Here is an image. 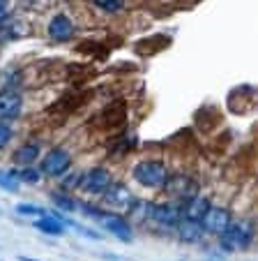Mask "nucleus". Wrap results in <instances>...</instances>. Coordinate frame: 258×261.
Segmentation results:
<instances>
[{
  "instance_id": "18",
  "label": "nucleus",
  "mask_w": 258,
  "mask_h": 261,
  "mask_svg": "<svg viewBox=\"0 0 258 261\" xmlns=\"http://www.w3.org/2000/svg\"><path fill=\"white\" fill-rule=\"evenodd\" d=\"M53 203L58 208H63V211H76V203L78 201H74L72 197H65V194H53Z\"/></svg>"
},
{
  "instance_id": "15",
  "label": "nucleus",
  "mask_w": 258,
  "mask_h": 261,
  "mask_svg": "<svg viewBox=\"0 0 258 261\" xmlns=\"http://www.w3.org/2000/svg\"><path fill=\"white\" fill-rule=\"evenodd\" d=\"M35 227L39 229V231H44V233H49V236H60V233L65 231V224L60 220H55L53 215L51 217H39L37 222H35Z\"/></svg>"
},
{
  "instance_id": "21",
  "label": "nucleus",
  "mask_w": 258,
  "mask_h": 261,
  "mask_svg": "<svg viewBox=\"0 0 258 261\" xmlns=\"http://www.w3.org/2000/svg\"><path fill=\"white\" fill-rule=\"evenodd\" d=\"M16 213H21V215H44V211H42V208L39 206H33V203H19V206H16Z\"/></svg>"
},
{
  "instance_id": "7",
  "label": "nucleus",
  "mask_w": 258,
  "mask_h": 261,
  "mask_svg": "<svg viewBox=\"0 0 258 261\" xmlns=\"http://www.w3.org/2000/svg\"><path fill=\"white\" fill-rule=\"evenodd\" d=\"M111 171H106V169H93L90 173H85V176L81 178V182H78V188H83L88 194H104L108 188H111Z\"/></svg>"
},
{
  "instance_id": "3",
  "label": "nucleus",
  "mask_w": 258,
  "mask_h": 261,
  "mask_svg": "<svg viewBox=\"0 0 258 261\" xmlns=\"http://www.w3.org/2000/svg\"><path fill=\"white\" fill-rule=\"evenodd\" d=\"M166 188V194L178 201H187V199L196 197L198 194V185H196L194 178L189 176H182V173H176V176H168L164 182Z\"/></svg>"
},
{
  "instance_id": "12",
  "label": "nucleus",
  "mask_w": 258,
  "mask_h": 261,
  "mask_svg": "<svg viewBox=\"0 0 258 261\" xmlns=\"http://www.w3.org/2000/svg\"><path fill=\"white\" fill-rule=\"evenodd\" d=\"M178 227V236H180L182 243H198L200 236H203V227H200V222L196 220H187V217H180V222L176 224Z\"/></svg>"
},
{
  "instance_id": "13",
  "label": "nucleus",
  "mask_w": 258,
  "mask_h": 261,
  "mask_svg": "<svg viewBox=\"0 0 258 261\" xmlns=\"http://www.w3.org/2000/svg\"><path fill=\"white\" fill-rule=\"evenodd\" d=\"M182 217H187V220H196V222H200V217L205 215V211L210 208V201L205 197H191V199H187V201H182Z\"/></svg>"
},
{
  "instance_id": "14",
  "label": "nucleus",
  "mask_w": 258,
  "mask_h": 261,
  "mask_svg": "<svg viewBox=\"0 0 258 261\" xmlns=\"http://www.w3.org/2000/svg\"><path fill=\"white\" fill-rule=\"evenodd\" d=\"M37 158H39V146L37 143H25V146L16 148L14 155H12L14 164H21V167H30V164H35Z\"/></svg>"
},
{
  "instance_id": "19",
  "label": "nucleus",
  "mask_w": 258,
  "mask_h": 261,
  "mask_svg": "<svg viewBox=\"0 0 258 261\" xmlns=\"http://www.w3.org/2000/svg\"><path fill=\"white\" fill-rule=\"evenodd\" d=\"M16 176H19V180H23V182H37L39 180V171L35 167H23Z\"/></svg>"
},
{
  "instance_id": "5",
  "label": "nucleus",
  "mask_w": 258,
  "mask_h": 261,
  "mask_svg": "<svg viewBox=\"0 0 258 261\" xmlns=\"http://www.w3.org/2000/svg\"><path fill=\"white\" fill-rule=\"evenodd\" d=\"M95 217H97L99 224H102L108 233L118 236L125 243H132V227H129V220H127V217L118 215V213H97Z\"/></svg>"
},
{
  "instance_id": "25",
  "label": "nucleus",
  "mask_w": 258,
  "mask_h": 261,
  "mask_svg": "<svg viewBox=\"0 0 258 261\" xmlns=\"http://www.w3.org/2000/svg\"><path fill=\"white\" fill-rule=\"evenodd\" d=\"M0 3H5V0H0Z\"/></svg>"
},
{
  "instance_id": "4",
  "label": "nucleus",
  "mask_w": 258,
  "mask_h": 261,
  "mask_svg": "<svg viewBox=\"0 0 258 261\" xmlns=\"http://www.w3.org/2000/svg\"><path fill=\"white\" fill-rule=\"evenodd\" d=\"M231 213L228 208H219V206H210L208 211H205V215L200 217V227H203V231L208 233H214V236H221V233L228 229L231 224Z\"/></svg>"
},
{
  "instance_id": "1",
  "label": "nucleus",
  "mask_w": 258,
  "mask_h": 261,
  "mask_svg": "<svg viewBox=\"0 0 258 261\" xmlns=\"http://www.w3.org/2000/svg\"><path fill=\"white\" fill-rule=\"evenodd\" d=\"M168 167L157 160H146L134 167V180L143 188H164L166 178H168Z\"/></svg>"
},
{
  "instance_id": "6",
  "label": "nucleus",
  "mask_w": 258,
  "mask_h": 261,
  "mask_svg": "<svg viewBox=\"0 0 258 261\" xmlns=\"http://www.w3.org/2000/svg\"><path fill=\"white\" fill-rule=\"evenodd\" d=\"M72 167V155L67 153V150H63V148H53L51 153H46V158L42 160V173H46V176H63L67 169Z\"/></svg>"
},
{
  "instance_id": "20",
  "label": "nucleus",
  "mask_w": 258,
  "mask_h": 261,
  "mask_svg": "<svg viewBox=\"0 0 258 261\" xmlns=\"http://www.w3.org/2000/svg\"><path fill=\"white\" fill-rule=\"evenodd\" d=\"M93 3L104 12H118L122 7V0H93Z\"/></svg>"
},
{
  "instance_id": "11",
  "label": "nucleus",
  "mask_w": 258,
  "mask_h": 261,
  "mask_svg": "<svg viewBox=\"0 0 258 261\" xmlns=\"http://www.w3.org/2000/svg\"><path fill=\"white\" fill-rule=\"evenodd\" d=\"M104 199H106V203L108 206H113V208H129L132 206V192L127 190V185H113L111 182V188L104 192Z\"/></svg>"
},
{
  "instance_id": "24",
  "label": "nucleus",
  "mask_w": 258,
  "mask_h": 261,
  "mask_svg": "<svg viewBox=\"0 0 258 261\" xmlns=\"http://www.w3.org/2000/svg\"><path fill=\"white\" fill-rule=\"evenodd\" d=\"M7 19V7H5V3H0V23Z\"/></svg>"
},
{
  "instance_id": "2",
  "label": "nucleus",
  "mask_w": 258,
  "mask_h": 261,
  "mask_svg": "<svg viewBox=\"0 0 258 261\" xmlns=\"http://www.w3.org/2000/svg\"><path fill=\"white\" fill-rule=\"evenodd\" d=\"M251 236H253V227L249 220L231 222L228 229L221 233V245L231 252H238L251 245Z\"/></svg>"
},
{
  "instance_id": "17",
  "label": "nucleus",
  "mask_w": 258,
  "mask_h": 261,
  "mask_svg": "<svg viewBox=\"0 0 258 261\" xmlns=\"http://www.w3.org/2000/svg\"><path fill=\"white\" fill-rule=\"evenodd\" d=\"M19 182L16 171H0V188L5 192H19Z\"/></svg>"
},
{
  "instance_id": "10",
  "label": "nucleus",
  "mask_w": 258,
  "mask_h": 261,
  "mask_svg": "<svg viewBox=\"0 0 258 261\" xmlns=\"http://www.w3.org/2000/svg\"><path fill=\"white\" fill-rule=\"evenodd\" d=\"M72 35H74V23L65 14H58V16L51 19V23H49V37L51 40L67 42V40H72Z\"/></svg>"
},
{
  "instance_id": "9",
  "label": "nucleus",
  "mask_w": 258,
  "mask_h": 261,
  "mask_svg": "<svg viewBox=\"0 0 258 261\" xmlns=\"http://www.w3.org/2000/svg\"><path fill=\"white\" fill-rule=\"evenodd\" d=\"M21 109H23V99H21L19 93H12V90L0 93V118L3 120L19 118Z\"/></svg>"
},
{
  "instance_id": "22",
  "label": "nucleus",
  "mask_w": 258,
  "mask_h": 261,
  "mask_svg": "<svg viewBox=\"0 0 258 261\" xmlns=\"http://www.w3.org/2000/svg\"><path fill=\"white\" fill-rule=\"evenodd\" d=\"M12 141V129L7 123H0V150L7 146V143Z\"/></svg>"
},
{
  "instance_id": "16",
  "label": "nucleus",
  "mask_w": 258,
  "mask_h": 261,
  "mask_svg": "<svg viewBox=\"0 0 258 261\" xmlns=\"http://www.w3.org/2000/svg\"><path fill=\"white\" fill-rule=\"evenodd\" d=\"M152 215V203L150 201H136L129 206V220L132 222H146Z\"/></svg>"
},
{
  "instance_id": "23",
  "label": "nucleus",
  "mask_w": 258,
  "mask_h": 261,
  "mask_svg": "<svg viewBox=\"0 0 258 261\" xmlns=\"http://www.w3.org/2000/svg\"><path fill=\"white\" fill-rule=\"evenodd\" d=\"M78 182H81V176H69L65 178V188H78Z\"/></svg>"
},
{
  "instance_id": "8",
  "label": "nucleus",
  "mask_w": 258,
  "mask_h": 261,
  "mask_svg": "<svg viewBox=\"0 0 258 261\" xmlns=\"http://www.w3.org/2000/svg\"><path fill=\"white\" fill-rule=\"evenodd\" d=\"M152 220L164 227H176L182 217V208L178 203H152Z\"/></svg>"
}]
</instances>
